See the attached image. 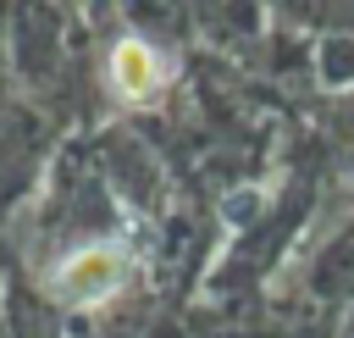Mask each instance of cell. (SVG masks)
Here are the masks:
<instances>
[{"instance_id":"obj_1","label":"cell","mask_w":354,"mask_h":338,"mask_svg":"<svg viewBox=\"0 0 354 338\" xmlns=\"http://www.w3.org/2000/svg\"><path fill=\"white\" fill-rule=\"evenodd\" d=\"M127 277H133V255L111 238H88L50 266V294L72 310H88V305L116 299L127 288Z\"/></svg>"},{"instance_id":"obj_2","label":"cell","mask_w":354,"mask_h":338,"mask_svg":"<svg viewBox=\"0 0 354 338\" xmlns=\"http://www.w3.org/2000/svg\"><path fill=\"white\" fill-rule=\"evenodd\" d=\"M105 83H111V94L122 105H149L160 94V83H166V55L138 33H122L111 44V55H105Z\"/></svg>"}]
</instances>
